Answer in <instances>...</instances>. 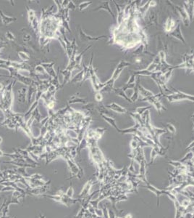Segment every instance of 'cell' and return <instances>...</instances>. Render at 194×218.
<instances>
[{
  "label": "cell",
  "instance_id": "obj_11",
  "mask_svg": "<svg viewBox=\"0 0 194 218\" xmlns=\"http://www.w3.org/2000/svg\"><path fill=\"white\" fill-rule=\"evenodd\" d=\"M19 58H20V60H22L23 63L28 61L30 60V57L25 51H18V52Z\"/></svg>",
  "mask_w": 194,
  "mask_h": 218
},
{
  "label": "cell",
  "instance_id": "obj_19",
  "mask_svg": "<svg viewBox=\"0 0 194 218\" xmlns=\"http://www.w3.org/2000/svg\"><path fill=\"white\" fill-rule=\"evenodd\" d=\"M167 128H168V130H170L171 132H172V133H175V128L174 127V126H173L172 124H167Z\"/></svg>",
  "mask_w": 194,
  "mask_h": 218
},
{
  "label": "cell",
  "instance_id": "obj_1",
  "mask_svg": "<svg viewBox=\"0 0 194 218\" xmlns=\"http://www.w3.org/2000/svg\"><path fill=\"white\" fill-rule=\"evenodd\" d=\"M144 183L146 184V188L147 189H149V191H151L153 192L154 193H155L156 195H157V206H159V197H160V196H161V195H163V194H165V195H167V196L168 197H170V198L172 201H173V202H175V201L177 200L176 199V198H175V195H173L172 193L170 192V191H167L166 190V189H158L157 188H155L154 186H153V185H151V184H150V183H149L147 180V179L145 180L144 181Z\"/></svg>",
  "mask_w": 194,
  "mask_h": 218
},
{
  "label": "cell",
  "instance_id": "obj_4",
  "mask_svg": "<svg viewBox=\"0 0 194 218\" xmlns=\"http://www.w3.org/2000/svg\"><path fill=\"white\" fill-rule=\"evenodd\" d=\"M5 163H6V164L7 163V164H12V165H15L16 167L36 168L37 166L34 165V164H28V163L26 162L23 159H16V160L9 161V162H5Z\"/></svg>",
  "mask_w": 194,
  "mask_h": 218
},
{
  "label": "cell",
  "instance_id": "obj_17",
  "mask_svg": "<svg viewBox=\"0 0 194 218\" xmlns=\"http://www.w3.org/2000/svg\"><path fill=\"white\" fill-rule=\"evenodd\" d=\"M30 35L29 34H24L23 36V42H28V41H30Z\"/></svg>",
  "mask_w": 194,
  "mask_h": 218
},
{
  "label": "cell",
  "instance_id": "obj_16",
  "mask_svg": "<svg viewBox=\"0 0 194 218\" xmlns=\"http://www.w3.org/2000/svg\"><path fill=\"white\" fill-rule=\"evenodd\" d=\"M73 193H74V191H73V186H72V184H71V185H70V186L69 187V188L68 189L67 192L65 193V194H66V196L70 197V198H73Z\"/></svg>",
  "mask_w": 194,
  "mask_h": 218
},
{
  "label": "cell",
  "instance_id": "obj_2",
  "mask_svg": "<svg viewBox=\"0 0 194 218\" xmlns=\"http://www.w3.org/2000/svg\"><path fill=\"white\" fill-rule=\"evenodd\" d=\"M51 180H49L47 182V183L45 184L43 186L41 187H37L35 188H29L26 189L25 188V190L26 191L27 195H33V196H42L44 195L45 193H47L49 191V186H50Z\"/></svg>",
  "mask_w": 194,
  "mask_h": 218
},
{
  "label": "cell",
  "instance_id": "obj_20",
  "mask_svg": "<svg viewBox=\"0 0 194 218\" xmlns=\"http://www.w3.org/2000/svg\"><path fill=\"white\" fill-rule=\"evenodd\" d=\"M90 3L91 2H87V4H84V3H83V4H81V5H79V7H80V9H83L85 8V7H87L88 6V5H90Z\"/></svg>",
  "mask_w": 194,
  "mask_h": 218
},
{
  "label": "cell",
  "instance_id": "obj_28",
  "mask_svg": "<svg viewBox=\"0 0 194 218\" xmlns=\"http://www.w3.org/2000/svg\"><path fill=\"white\" fill-rule=\"evenodd\" d=\"M0 26H1V25H0Z\"/></svg>",
  "mask_w": 194,
  "mask_h": 218
},
{
  "label": "cell",
  "instance_id": "obj_12",
  "mask_svg": "<svg viewBox=\"0 0 194 218\" xmlns=\"http://www.w3.org/2000/svg\"><path fill=\"white\" fill-rule=\"evenodd\" d=\"M26 8H27V11H28V21H29V23H30L33 20V19L36 18V13L33 9L28 8V7H26Z\"/></svg>",
  "mask_w": 194,
  "mask_h": 218
},
{
  "label": "cell",
  "instance_id": "obj_18",
  "mask_svg": "<svg viewBox=\"0 0 194 218\" xmlns=\"http://www.w3.org/2000/svg\"><path fill=\"white\" fill-rule=\"evenodd\" d=\"M151 107H144V109L143 108H138V109H137V111H136V113H138V114H142V113L143 112H144V111H146V110H147V109H150Z\"/></svg>",
  "mask_w": 194,
  "mask_h": 218
},
{
  "label": "cell",
  "instance_id": "obj_7",
  "mask_svg": "<svg viewBox=\"0 0 194 218\" xmlns=\"http://www.w3.org/2000/svg\"><path fill=\"white\" fill-rule=\"evenodd\" d=\"M0 17H1L2 24L4 26H7L9 25V24L12 23L13 22H15L17 20L16 18L7 16L6 15L4 14V13L1 10V9H0Z\"/></svg>",
  "mask_w": 194,
  "mask_h": 218
},
{
  "label": "cell",
  "instance_id": "obj_22",
  "mask_svg": "<svg viewBox=\"0 0 194 218\" xmlns=\"http://www.w3.org/2000/svg\"><path fill=\"white\" fill-rule=\"evenodd\" d=\"M4 188H5V185H4L3 184L0 183V193L2 192V190H3Z\"/></svg>",
  "mask_w": 194,
  "mask_h": 218
},
{
  "label": "cell",
  "instance_id": "obj_26",
  "mask_svg": "<svg viewBox=\"0 0 194 218\" xmlns=\"http://www.w3.org/2000/svg\"><path fill=\"white\" fill-rule=\"evenodd\" d=\"M3 122V119H2L1 118V117H0V123H2V122Z\"/></svg>",
  "mask_w": 194,
  "mask_h": 218
},
{
  "label": "cell",
  "instance_id": "obj_27",
  "mask_svg": "<svg viewBox=\"0 0 194 218\" xmlns=\"http://www.w3.org/2000/svg\"><path fill=\"white\" fill-rule=\"evenodd\" d=\"M116 218H123V217H117H117H116Z\"/></svg>",
  "mask_w": 194,
  "mask_h": 218
},
{
  "label": "cell",
  "instance_id": "obj_3",
  "mask_svg": "<svg viewBox=\"0 0 194 218\" xmlns=\"http://www.w3.org/2000/svg\"><path fill=\"white\" fill-rule=\"evenodd\" d=\"M96 183H98L97 180H94V178L91 177L89 180L85 183V185H84V187L83 188L82 191L81 192L79 193V198H83L85 197L88 196L89 195V192H90V190L91 188V187L94 185Z\"/></svg>",
  "mask_w": 194,
  "mask_h": 218
},
{
  "label": "cell",
  "instance_id": "obj_15",
  "mask_svg": "<svg viewBox=\"0 0 194 218\" xmlns=\"http://www.w3.org/2000/svg\"><path fill=\"white\" fill-rule=\"evenodd\" d=\"M172 26H175V23L171 18H168L167 21V26H166V30L167 31H170L172 28Z\"/></svg>",
  "mask_w": 194,
  "mask_h": 218
},
{
  "label": "cell",
  "instance_id": "obj_9",
  "mask_svg": "<svg viewBox=\"0 0 194 218\" xmlns=\"http://www.w3.org/2000/svg\"><path fill=\"white\" fill-rule=\"evenodd\" d=\"M108 108H110V109L114 110V111H115L116 112H118L120 113H125L127 112V110L124 109V108L121 107V106H120L119 105H117V104H116L115 103H113L112 104H110V105H107Z\"/></svg>",
  "mask_w": 194,
  "mask_h": 218
},
{
  "label": "cell",
  "instance_id": "obj_24",
  "mask_svg": "<svg viewBox=\"0 0 194 218\" xmlns=\"http://www.w3.org/2000/svg\"><path fill=\"white\" fill-rule=\"evenodd\" d=\"M39 218H46V217H45L44 215H41V214H40Z\"/></svg>",
  "mask_w": 194,
  "mask_h": 218
},
{
  "label": "cell",
  "instance_id": "obj_5",
  "mask_svg": "<svg viewBox=\"0 0 194 218\" xmlns=\"http://www.w3.org/2000/svg\"><path fill=\"white\" fill-rule=\"evenodd\" d=\"M167 98H168V100L170 102L178 101V100L182 99H189L190 100H193V97H192L191 95H188L182 93V92H179V91H178V94L172 95H170V97H167Z\"/></svg>",
  "mask_w": 194,
  "mask_h": 218
},
{
  "label": "cell",
  "instance_id": "obj_23",
  "mask_svg": "<svg viewBox=\"0 0 194 218\" xmlns=\"http://www.w3.org/2000/svg\"><path fill=\"white\" fill-rule=\"evenodd\" d=\"M0 178H1V180L3 178V174H2V172L1 170H0Z\"/></svg>",
  "mask_w": 194,
  "mask_h": 218
},
{
  "label": "cell",
  "instance_id": "obj_6",
  "mask_svg": "<svg viewBox=\"0 0 194 218\" xmlns=\"http://www.w3.org/2000/svg\"><path fill=\"white\" fill-rule=\"evenodd\" d=\"M12 204H20V201H19V199H17V198H13L12 197H11V198H9V199H7V198L2 211V216H7V213H8L9 212V205Z\"/></svg>",
  "mask_w": 194,
  "mask_h": 218
},
{
  "label": "cell",
  "instance_id": "obj_10",
  "mask_svg": "<svg viewBox=\"0 0 194 218\" xmlns=\"http://www.w3.org/2000/svg\"><path fill=\"white\" fill-rule=\"evenodd\" d=\"M171 35L173 36V37L178 38V39H180V40H182L184 43H185V40L183 39V37H182V36L181 34V32H180V26H178V28H175V31H173L172 34H171Z\"/></svg>",
  "mask_w": 194,
  "mask_h": 218
},
{
  "label": "cell",
  "instance_id": "obj_13",
  "mask_svg": "<svg viewBox=\"0 0 194 218\" xmlns=\"http://www.w3.org/2000/svg\"><path fill=\"white\" fill-rule=\"evenodd\" d=\"M5 38L7 39V40L10 41H15V35L11 32L10 31H7L5 34Z\"/></svg>",
  "mask_w": 194,
  "mask_h": 218
},
{
  "label": "cell",
  "instance_id": "obj_21",
  "mask_svg": "<svg viewBox=\"0 0 194 218\" xmlns=\"http://www.w3.org/2000/svg\"><path fill=\"white\" fill-rule=\"evenodd\" d=\"M123 218H133V215H131L130 213H128V214H127L126 215H125L124 217H123Z\"/></svg>",
  "mask_w": 194,
  "mask_h": 218
},
{
  "label": "cell",
  "instance_id": "obj_25",
  "mask_svg": "<svg viewBox=\"0 0 194 218\" xmlns=\"http://www.w3.org/2000/svg\"><path fill=\"white\" fill-rule=\"evenodd\" d=\"M2 143V137H0V144Z\"/></svg>",
  "mask_w": 194,
  "mask_h": 218
},
{
  "label": "cell",
  "instance_id": "obj_14",
  "mask_svg": "<svg viewBox=\"0 0 194 218\" xmlns=\"http://www.w3.org/2000/svg\"><path fill=\"white\" fill-rule=\"evenodd\" d=\"M103 116V118L105 119V121H106L107 122H109L110 124H112V126L113 127H115L117 129V130H118V132H119V129L117 128V127L116 126V124H115V119H111V118H109V117H107V116Z\"/></svg>",
  "mask_w": 194,
  "mask_h": 218
},
{
  "label": "cell",
  "instance_id": "obj_8",
  "mask_svg": "<svg viewBox=\"0 0 194 218\" xmlns=\"http://www.w3.org/2000/svg\"><path fill=\"white\" fill-rule=\"evenodd\" d=\"M26 92H27V90H26V87H22L21 89L18 90V101L20 102V103H24L26 102Z\"/></svg>",
  "mask_w": 194,
  "mask_h": 218
}]
</instances>
